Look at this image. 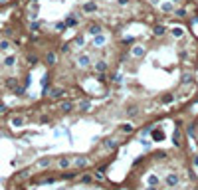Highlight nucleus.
<instances>
[{
	"mask_svg": "<svg viewBox=\"0 0 198 190\" xmlns=\"http://www.w3.org/2000/svg\"><path fill=\"white\" fill-rule=\"evenodd\" d=\"M165 184L168 186V188H174V186H178V184H180V178H178L176 174H168V176H166V180H165Z\"/></svg>",
	"mask_w": 198,
	"mask_h": 190,
	"instance_id": "1",
	"label": "nucleus"
},
{
	"mask_svg": "<svg viewBox=\"0 0 198 190\" xmlns=\"http://www.w3.org/2000/svg\"><path fill=\"white\" fill-rule=\"evenodd\" d=\"M95 69H97V73H105L107 72V61H103V59L97 61V64H95Z\"/></svg>",
	"mask_w": 198,
	"mask_h": 190,
	"instance_id": "2",
	"label": "nucleus"
},
{
	"mask_svg": "<svg viewBox=\"0 0 198 190\" xmlns=\"http://www.w3.org/2000/svg\"><path fill=\"white\" fill-rule=\"evenodd\" d=\"M77 64L81 67H85V66H89V56H85V53H81V56H79L77 58Z\"/></svg>",
	"mask_w": 198,
	"mask_h": 190,
	"instance_id": "3",
	"label": "nucleus"
},
{
	"mask_svg": "<svg viewBox=\"0 0 198 190\" xmlns=\"http://www.w3.org/2000/svg\"><path fill=\"white\" fill-rule=\"evenodd\" d=\"M97 10V4L95 2H85L83 4V12H95Z\"/></svg>",
	"mask_w": 198,
	"mask_h": 190,
	"instance_id": "4",
	"label": "nucleus"
},
{
	"mask_svg": "<svg viewBox=\"0 0 198 190\" xmlns=\"http://www.w3.org/2000/svg\"><path fill=\"white\" fill-rule=\"evenodd\" d=\"M143 53H145V50H143L141 46H135V48L131 50V56H133V58H141Z\"/></svg>",
	"mask_w": 198,
	"mask_h": 190,
	"instance_id": "5",
	"label": "nucleus"
},
{
	"mask_svg": "<svg viewBox=\"0 0 198 190\" xmlns=\"http://www.w3.org/2000/svg\"><path fill=\"white\" fill-rule=\"evenodd\" d=\"M59 109L64 113H69L73 109V103H69V101H64V103H59Z\"/></svg>",
	"mask_w": 198,
	"mask_h": 190,
	"instance_id": "6",
	"label": "nucleus"
},
{
	"mask_svg": "<svg viewBox=\"0 0 198 190\" xmlns=\"http://www.w3.org/2000/svg\"><path fill=\"white\" fill-rule=\"evenodd\" d=\"M64 93H66V91H64V89H61V87H53L52 91H50V95H52V97H56V99H58V97H61V95H64Z\"/></svg>",
	"mask_w": 198,
	"mask_h": 190,
	"instance_id": "7",
	"label": "nucleus"
},
{
	"mask_svg": "<svg viewBox=\"0 0 198 190\" xmlns=\"http://www.w3.org/2000/svg\"><path fill=\"white\" fill-rule=\"evenodd\" d=\"M69 166H72V160H69V158H61V160H59V168H61V170H67Z\"/></svg>",
	"mask_w": 198,
	"mask_h": 190,
	"instance_id": "8",
	"label": "nucleus"
},
{
	"mask_svg": "<svg viewBox=\"0 0 198 190\" xmlns=\"http://www.w3.org/2000/svg\"><path fill=\"white\" fill-rule=\"evenodd\" d=\"M89 34H91V36L101 34V26H99V24H91V26H89Z\"/></svg>",
	"mask_w": 198,
	"mask_h": 190,
	"instance_id": "9",
	"label": "nucleus"
},
{
	"mask_svg": "<svg viewBox=\"0 0 198 190\" xmlns=\"http://www.w3.org/2000/svg\"><path fill=\"white\" fill-rule=\"evenodd\" d=\"M105 149H109V151H113V149H117V143H115L113 139H105Z\"/></svg>",
	"mask_w": 198,
	"mask_h": 190,
	"instance_id": "10",
	"label": "nucleus"
},
{
	"mask_svg": "<svg viewBox=\"0 0 198 190\" xmlns=\"http://www.w3.org/2000/svg\"><path fill=\"white\" fill-rule=\"evenodd\" d=\"M172 36H174V38H182V36H184V30H182V28H172Z\"/></svg>",
	"mask_w": 198,
	"mask_h": 190,
	"instance_id": "11",
	"label": "nucleus"
},
{
	"mask_svg": "<svg viewBox=\"0 0 198 190\" xmlns=\"http://www.w3.org/2000/svg\"><path fill=\"white\" fill-rule=\"evenodd\" d=\"M85 164H87V158L85 157H79L77 160H75V166H77V168H83Z\"/></svg>",
	"mask_w": 198,
	"mask_h": 190,
	"instance_id": "12",
	"label": "nucleus"
},
{
	"mask_svg": "<svg viewBox=\"0 0 198 190\" xmlns=\"http://www.w3.org/2000/svg\"><path fill=\"white\" fill-rule=\"evenodd\" d=\"M103 44H105V36H103V34H97V36H95V46H103Z\"/></svg>",
	"mask_w": 198,
	"mask_h": 190,
	"instance_id": "13",
	"label": "nucleus"
},
{
	"mask_svg": "<svg viewBox=\"0 0 198 190\" xmlns=\"http://www.w3.org/2000/svg\"><path fill=\"white\" fill-rule=\"evenodd\" d=\"M152 34H155V36H163V34H165V26H155Z\"/></svg>",
	"mask_w": 198,
	"mask_h": 190,
	"instance_id": "14",
	"label": "nucleus"
},
{
	"mask_svg": "<svg viewBox=\"0 0 198 190\" xmlns=\"http://www.w3.org/2000/svg\"><path fill=\"white\" fill-rule=\"evenodd\" d=\"M121 131H123V133H131L133 131V125L131 123H123V125H121Z\"/></svg>",
	"mask_w": 198,
	"mask_h": 190,
	"instance_id": "15",
	"label": "nucleus"
},
{
	"mask_svg": "<svg viewBox=\"0 0 198 190\" xmlns=\"http://www.w3.org/2000/svg\"><path fill=\"white\" fill-rule=\"evenodd\" d=\"M160 8H163V12H171V10H172V4H171V2H163V4H160Z\"/></svg>",
	"mask_w": 198,
	"mask_h": 190,
	"instance_id": "16",
	"label": "nucleus"
},
{
	"mask_svg": "<svg viewBox=\"0 0 198 190\" xmlns=\"http://www.w3.org/2000/svg\"><path fill=\"white\" fill-rule=\"evenodd\" d=\"M83 42H85V40H83V36H81V34H79V36H75V40H73V44H75V46H83Z\"/></svg>",
	"mask_w": 198,
	"mask_h": 190,
	"instance_id": "17",
	"label": "nucleus"
},
{
	"mask_svg": "<svg viewBox=\"0 0 198 190\" xmlns=\"http://www.w3.org/2000/svg\"><path fill=\"white\" fill-rule=\"evenodd\" d=\"M66 24H67V26H77V18H75V16H69Z\"/></svg>",
	"mask_w": 198,
	"mask_h": 190,
	"instance_id": "18",
	"label": "nucleus"
},
{
	"mask_svg": "<svg viewBox=\"0 0 198 190\" xmlns=\"http://www.w3.org/2000/svg\"><path fill=\"white\" fill-rule=\"evenodd\" d=\"M89 107H91V103H89V101H81V103H79V109H81V111H87Z\"/></svg>",
	"mask_w": 198,
	"mask_h": 190,
	"instance_id": "19",
	"label": "nucleus"
},
{
	"mask_svg": "<svg viewBox=\"0 0 198 190\" xmlns=\"http://www.w3.org/2000/svg\"><path fill=\"white\" fill-rule=\"evenodd\" d=\"M149 184H151V186H157V184H158V178L155 176V174H152V176H149Z\"/></svg>",
	"mask_w": 198,
	"mask_h": 190,
	"instance_id": "20",
	"label": "nucleus"
},
{
	"mask_svg": "<svg viewBox=\"0 0 198 190\" xmlns=\"http://www.w3.org/2000/svg\"><path fill=\"white\" fill-rule=\"evenodd\" d=\"M93 176L97 178V180H105V174H103V170H97L95 174H93Z\"/></svg>",
	"mask_w": 198,
	"mask_h": 190,
	"instance_id": "21",
	"label": "nucleus"
},
{
	"mask_svg": "<svg viewBox=\"0 0 198 190\" xmlns=\"http://www.w3.org/2000/svg\"><path fill=\"white\" fill-rule=\"evenodd\" d=\"M81 182H83V184H91V174H83Z\"/></svg>",
	"mask_w": 198,
	"mask_h": 190,
	"instance_id": "22",
	"label": "nucleus"
},
{
	"mask_svg": "<svg viewBox=\"0 0 198 190\" xmlns=\"http://www.w3.org/2000/svg\"><path fill=\"white\" fill-rule=\"evenodd\" d=\"M48 64H56V53H48Z\"/></svg>",
	"mask_w": 198,
	"mask_h": 190,
	"instance_id": "23",
	"label": "nucleus"
},
{
	"mask_svg": "<svg viewBox=\"0 0 198 190\" xmlns=\"http://www.w3.org/2000/svg\"><path fill=\"white\" fill-rule=\"evenodd\" d=\"M113 81L121 83V81H123V75H121V73H115V75H113Z\"/></svg>",
	"mask_w": 198,
	"mask_h": 190,
	"instance_id": "24",
	"label": "nucleus"
},
{
	"mask_svg": "<svg viewBox=\"0 0 198 190\" xmlns=\"http://www.w3.org/2000/svg\"><path fill=\"white\" fill-rule=\"evenodd\" d=\"M172 101H174V97H172V95H166V97L163 99V103H166V105H168V103H172Z\"/></svg>",
	"mask_w": 198,
	"mask_h": 190,
	"instance_id": "25",
	"label": "nucleus"
},
{
	"mask_svg": "<svg viewBox=\"0 0 198 190\" xmlns=\"http://www.w3.org/2000/svg\"><path fill=\"white\" fill-rule=\"evenodd\" d=\"M14 61H16V59H14V56H10V58H6V61H4V64H6V66H12Z\"/></svg>",
	"mask_w": 198,
	"mask_h": 190,
	"instance_id": "26",
	"label": "nucleus"
},
{
	"mask_svg": "<svg viewBox=\"0 0 198 190\" xmlns=\"http://www.w3.org/2000/svg\"><path fill=\"white\" fill-rule=\"evenodd\" d=\"M0 48H2V50H8L10 44H8V42H0Z\"/></svg>",
	"mask_w": 198,
	"mask_h": 190,
	"instance_id": "27",
	"label": "nucleus"
},
{
	"mask_svg": "<svg viewBox=\"0 0 198 190\" xmlns=\"http://www.w3.org/2000/svg\"><path fill=\"white\" fill-rule=\"evenodd\" d=\"M184 14H186L184 8H178V10H176V16H184Z\"/></svg>",
	"mask_w": 198,
	"mask_h": 190,
	"instance_id": "28",
	"label": "nucleus"
},
{
	"mask_svg": "<svg viewBox=\"0 0 198 190\" xmlns=\"http://www.w3.org/2000/svg\"><path fill=\"white\" fill-rule=\"evenodd\" d=\"M117 4H119V6H127V4H129V0H117Z\"/></svg>",
	"mask_w": 198,
	"mask_h": 190,
	"instance_id": "29",
	"label": "nucleus"
},
{
	"mask_svg": "<svg viewBox=\"0 0 198 190\" xmlns=\"http://www.w3.org/2000/svg\"><path fill=\"white\" fill-rule=\"evenodd\" d=\"M2 111H4V105H2V103H0V113H2Z\"/></svg>",
	"mask_w": 198,
	"mask_h": 190,
	"instance_id": "30",
	"label": "nucleus"
},
{
	"mask_svg": "<svg viewBox=\"0 0 198 190\" xmlns=\"http://www.w3.org/2000/svg\"><path fill=\"white\" fill-rule=\"evenodd\" d=\"M151 2H152V4H157V2H158V0H151Z\"/></svg>",
	"mask_w": 198,
	"mask_h": 190,
	"instance_id": "31",
	"label": "nucleus"
},
{
	"mask_svg": "<svg viewBox=\"0 0 198 190\" xmlns=\"http://www.w3.org/2000/svg\"><path fill=\"white\" fill-rule=\"evenodd\" d=\"M194 164H196V166H198V158H196V160H194Z\"/></svg>",
	"mask_w": 198,
	"mask_h": 190,
	"instance_id": "32",
	"label": "nucleus"
},
{
	"mask_svg": "<svg viewBox=\"0 0 198 190\" xmlns=\"http://www.w3.org/2000/svg\"><path fill=\"white\" fill-rule=\"evenodd\" d=\"M2 2H6V0H0V4H2Z\"/></svg>",
	"mask_w": 198,
	"mask_h": 190,
	"instance_id": "33",
	"label": "nucleus"
},
{
	"mask_svg": "<svg viewBox=\"0 0 198 190\" xmlns=\"http://www.w3.org/2000/svg\"><path fill=\"white\" fill-rule=\"evenodd\" d=\"M174 2H178V0H174Z\"/></svg>",
	"mask_w": 198,
	"mask_h": 190,
	"instance_id": "34",
	"label": "nucleus"
}]
</instances>
